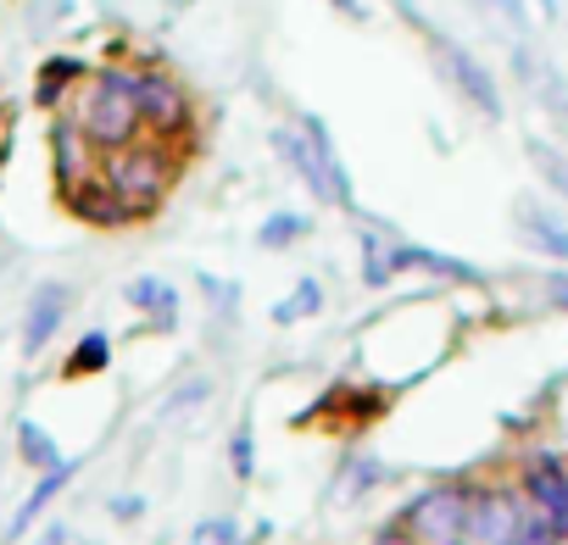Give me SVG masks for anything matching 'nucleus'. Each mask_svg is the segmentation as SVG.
Returning <instances> with one entry per match:
<instances>
[{
	"mask_svg": "<svg viewBox=\"0 0 568 545\" xmlns=\"http://www.w3.org/2000/svg\"><path fill=\"white\" fill-rule=\"evenodd\" d=\"M101 178H106V189L134 212V223L140 217H151L162 200H168V189H173V178H179V156H173V145L168 140H129V145H118V151H101Z\"/></svg>",
	"mask_w": 568,
	"mask_h": 545,
	"instance_id": "nucleus-1",
	"label": "nucleus"
},
{
	"mask_svg": "<svg viewBox=\"0 0 568 545\" xmlns=\"http://www.w3.org/2000/svg\"><path fill=\"white\" fill-rule=\"evenodd\" d=\"M73 123L90 134V145H95V151H118V145L140 140V101H134V73H129V68H101V73L84 84Z\"/></svg>",
	"mask_w": 568,
	"mask_h": 545,
	"instance_id": "nucleus-2",
	"label": "nucleus"
},
{
	"mask_svg": "<svg viewBox=\"0 0 568 545\" xmlns=\"http://www.w3.org/2000/svg\"><path fill=\"white\" fill-rule=\"evenodd\" d=\"M474 490L479 484H435L424 495H413L396 517V528L413 539V545H463V528H468V506H474Z\"/></svg>",
	"mask_w": 568,
	"mask_h": 545,
	"instance_id": "nucleus-3",
	"label": "nucleus"
},
{
	"mask_svg": "<svg viewBox=\"0 0 568 545\" xmlns=\"http://www.w3.org/2000/svg\"><path fill=\"white\" fill-rule=\"evenodd\" d=\"M134 101H140V128H151L168 145L179 134H190V123H195L190 90L173 73H162V68H134Z\"/></svg>",
	"mask_w": 568,
	"mask_h": 545,
	"instance_id": "nucleus-4",
	"label": "nucleus"
},
{
	"mask_svg": "<svg viewBox=\"0 0 568 545\" xmlns=\"http://www.w3.org/2000/svg\"><path fill=\"white\" fill-rule=\"evenodd\" d=\"M424 34H429V51H435V62H440V73L452 79V90L474 106V112H485L490 123L501 117V90H496V79H490V68L468 51V45H457V40H446V34H435L429 23H418Z\"/></svg>",
	"mask_w": 568,
	"mask_h": 545,
	"instance_id": "nucleus-5",
	"label": "nucleus"
},
{
	"mask_svg": "<svg viewBox=\"0 0 568 545\" xmlns=\"http://www.w3.org/2000/svg\"><path fill=\"white\" fill-rule=\"evenodd\" d=\"M524 523H529L524 490H474L463 545H513L524 534Z\"/></svg>",
	"mask_w": 568,
	"mask_h": 545,
	"instance_id": "nucleus-6",
	"label": "nucleus"
},
{
	"mask_svg": "<svg viewBox=\"0 0 568 545\" xmlns=\"http://www.w3.org/2000/svg\"><path fill=\"white\" fill-rule=\"evenodd\" d=\"M518 490L529 501V512H540L557 534H568V462L557 456H529L518 467Z\"/></svg>",
	"mask_w": 568,
	"mask_h": 545,
	"instance_id": "nucleus-7",
	"label": "nucleus"
},
{
	"mask_svg": "<svg viewBox=\"0 0 568 545\" xmlns=\"http://www.w3.org/2000/svg\"><path fill=\"white\" fill-rule=\"evenodd\" d=\"M51 173H57V195H68L73 184H84V178L101 173V156H95L90 134L73 117H57L51 123Z\"/></svg>",
	"mask_w": 568,
	"mask_h": 545,
	"instance_id": "nucleus-8",
	"label": "nucleus"
},
{
	"mask_svg": "<svg viewBox=\"0 0 568 545\" xmlns=\"http://www.w3.org/2000/svg\"><path fill=\"white\" fill-rule=\"evenodd\" d=\"M68 307H73V290L68 285H40L34 296H29V307H23V357H40L51 340H57V329H62V318H68Z\"/></svg>",
	"mask_w": 568,
	"mask_h": 545,
	"instance_id": "nucleus-9",
	"label": "nucleus"
},
{
	"mask_svg": "<svg viewBox=\"0 0 568 545\" xmlns=\"http://www.w3.org/2000/svg\"><path fill=\"white\" fill-rule=\"evenodd\" d=\"M73 479H79V456H62L57 467H45V473L34 479V490L23 495V506L12 512V523H7V539H23V534H29V528L45 517V506H51V501H57V495H62Z\"/></svg>",
	"mask_w": 568,
	"mask_h": 545,
	"instance_id": "nucleus-10",
	"label": "nucleus"
},
{
	"mask_svg": "<svg viewBox=\"0 0 568 545\" xmlns=\"http://www.w3.org/2000/svg\"><path fill=\"white\" fill-rule=\"evenodd\" d=\"M390 267H396V272L418 267V272H435V279L485 285V272H479L474 261H463V256H440V250H429V245H413V239H396V234H390Z\"/></svg>",
	"mask_w": 568,
	"mask_h": 545,
	"instance_id": "nucleus-11",
	"label": "nucleus"
},
{
	"mask_svg": "<svg viewBox=\"0 0 568 545\" xmlns=\"http://www.w3.org/2000/svg\"><path fill=\"white\" fill-rule=\"evenodd\" d=\"M296 128L307 134V145H313V156H318V167H324V178H329V189H335V206L357 217V195H352V173H346V162H341V151H335V140H329V123L307 112V117H302Z\"/></svg>",
	"mask_w": 568,
	"mask_h": 545,
	"instance_id": "nucleus-12",
	"label": "nucleus"
},
{
	"mask_svg": "<svg viewBox=\"0 0 568 545\" xmlns=\"http://www.w3.org/2000/svg\"><path fill=\"white\" fill-rule=\"evenodd\" d=\"M62 200L73 206V217H84V223H95V228H129V223H134V212L106 189V178H101V173H95V178H84V184H73Z\"/></svg>",
	"mask_w": 568,
	"mask_h": 545,
	"instance_id": "nucleus-13",
	"label": "nucleus"
},
{
	"mask_svg": "<svg viewBox=\"0 0 568 545\" xmlns=\"http://www.w3.org/2000/svg\"><path fill=\"white\" fill-rule=\"evenodd\" d=\"M273 151L284 156V167H291L313 189V200H329L335 206V189H329V178H324V167H318V156H313V145H307L302 128H273Z\"/></svg>",
	"mask_w": 568,
	"mask_h": 545,
	"instance_id": "nucleus-14",
	"label": "nucleus"
},
{
	"mask_svg": "<svg viewBox=\"0 0 568 545\" xmlns=\"http://www.w3.org/2000/svg\"><path fill=\"white\" fill-rule=\"evenodd\" d=\"M513 68H518V79H524V90L551 112V117H562L568 123V79L551 68V62H540V56H529L524 45H518V56H513Z\"/></svg>",
	"mask_w": 568,
	"mask_h": 545,
	"instance_id": "nucleus-15",
	"label": "nucleus"
},
{
	"mask_svg": "<svg viewBox=\"0 0 568 545\" xmlns=\"http://www.w3.org/2000/svg\"><path fill=\"white\" fill-rule=\"evenodd\" d=\"M123 301H129L134 312H145L151 329H173V323H179V290H173L168 279H129V285H123Z\"/></svg>",
	"mask_w": 568,
	"mask_h": 545,
	"instance_id": "nucleus-16",
	"label": "nucleus"
},
{
	"mask_svg": "<svg viewBox=\"0 0 568 545\" xmlns=\"http://www.w3.org/2000/svg\"><path fill=\"white\" fill-rule=\"evenodd\" d=\"M518 228H524V239L535 250H546V256H557L568 267V223L562 217H551L546 206H518Z\"/></svg>",
	"mask_w": 568,
	"mask_h": 545,
	"instance_id": "nucleus-17",
	"label": "nucleus"
},
{
	"mask_svg": "<svg viewBox=\"0 0 568 545\" xmlns=\"http://www.w3.org/2000/svg\"><path fill=\"white\" fill-rule=\"evenodd\" d=\"M357 256H363V285H390L396 279V267H390V228L379 223H363L357 228Z\"/></svg>",
	"mask_w": 568,
	"mask_h": 545,
	"instance_id": "nucleus-18",
	"label": "nucleus"
},
{
	"mask_svg": "<svg viewBox=\"0 0 568 545\" xmlns=\"http://www.w3.org/2000/svg\"><path fill=\"white\" fill-rule=\"evenodd\" d=\"M73 79H90V68L79 62V56H51L45 68H40V84H34V101L40 106H57L68 90H73Z\"/></svg>",
	"mask_w": 568,
	"mask_h": 545,
	"instance_id": "nucleus-19",
	"label": "nucleus"
},
{
	"mask_svg": "<svg viewBox=\"0 0 568 545\" xmlns=\"http://www.w3.org/2000/svg\"><path fill=\"white\" fill-rule=\"evenodd\" d=\"M318 312H324V285H318V279H296V290L273 307V323L291 329V323H307V318H318Z\"/></svg>",
	"mask_w": 568,
	"mask_h": 545,
	"instance_id": "nucleus-20",
	"label": "nucleus"
},
{
	"mask_svg": "<svg viewBox=\"0 0 568 545\" xmlns=\"http://www.w3.org/2000/svg\"><path fill=\"white\" fill-rule=\"evenodd\" d=\"M112 368V340L101 335V329H90V335H79V346H73V357H68V379H90V373H106Z\"/></svg>",
	"mask_w": 568,
	"mask_h": 545,
	"instance_id": "nucleus-21",
	"label": "nucleus"
},
{
	"mask_svg": "<svg viewBox=\"0 0 568 545\" xmlns=\"http://www.w3.org/2000/svg\"><path fill=\"white\" fill-rule=\"evenodd\" d=\"M18 456H23L34 473H45V467H57V462H62V445H57L34 418H23V423H18Z\"/></svg>",
	"mask_w": 568,
	"mask_h": 545,
	"instance_id": "nucleus-22",
	"label": "nucleus"
},
{
	"mask_svg": "<svg viewBox=\"0 0 568 545\" xmlns=\"http://www.w3.org/2000/svg\"><path fill=\"white\" fill-rule=\"evenodd\" d=\"M307 228H313V223H307L302 212H273V217L256 228V245H267V250H284V245H296Z\"/></svg>",
	"mask_w": 568,
	"mask_h": 545,
	"instance_id": "nucleus-23",
	"label": "nucleus"
},
{
	"mask_svg": "<svg viewBox=\"0 0 568 545\" xmlns=\"http://www.w3.org/2000/svg\"><path fill=\"white\" fill-rule=\"evenodd\" d=\"M529 162L540 167V178H546L551 189H562V195H568V156H562V151H551L546 140H529Z\"/></svg>",
	"mask_w": 568,
	"mask_h": 545,
	"instance_id": "nucleus-24",
	"label": "nucleus"
},
{
	"mask_svg": "<svg viewBox=\"0 0 568 545\" xmlns=\"http://www.w3.org/2000/svg\"><path fill=\"white\" fill-rule=\"evenodd\" d=\"M190 545H245V528L234 517H201L195 534H190Z\"/></svg>",
	"mask_w": 568,
	"mask_h": 545,
	"instance_id": "nucleus-25",
	"label": "nucleus"
},
{
	"mask_svg": "<svg viewBox=\"0 0 568 545\" xmlns=\"http://www.w3.org/2000/svg\"><path fill=\"white\" fill-rule=\"evenodd\" d=\"M229 467H234V479H251L256 473V434H251V423H240L229 434Z\"/></svg>",
	"mask_w": 568,
	"mask_h": 545,
	"instance_id": "nucleus-26",
	"label": "nucleus"
},
{
	"mask_svg": "<svg viewBox=\"0 0 568 545\" xmlns=\"http://www.w3.org/2000/svg\"><path fill=\"white\" fill-rule=\"evenodd\" d=\"M201 290H206V301H212L223 318H234V307H240V285H229V279H212V272H201Z\"/></svg>",
	"mask_w": 568,
	"mask_h": 545,
	"instance_id": "nucleus-27",
	"label": "nucleus"
},
{
	"mask_svg": "<svg viewBox=\"0 0 568 545\" xmlns=\"http://www.w3.org/2000/svg\"><path fill=\"white\" fill-rule=\"evenodd\" d=\"M513 545H562V534H557L540 512H529V523H524V534H518Z\"/></svg>",
	"mask_w": 568,
	"mask_h": 545,
	"instance_id": "nucleus-28",
	"label": "nucleus"
},
{
	"mask_svg": "<svg viewBox=\"0 0 568 545\" xmlns=\"http://www.w3.org/2000/svg\"><path fill=\"white\" fill-rule=\"evenodd\" d=\"M374 484H379V467H374V456H357V462L346 467V490H357V495H363V490H374Z\"/></svg>",
	"mask_w": 568,
	"mask_h": 545,
	"instance_id": "nucleus-29",
	"label": "nucleus"
},
{
	"mask_svg": "<svg viewBox=\"0 0 568 545\" xmlns=\"http://www.w3.org/2000/svg\"><path fill=\"white\" fill-rule=\"evenodd\" d=\"M106 512H112L118 523H140V517H145V501H140V495H112Z\"/></svg>",
	"mask_w": 568,
	"mask_h": 545,
	"instance_id": "nucleus-30",
	"label": "nucleus"
},
{
	"mask_svg": "<svg viewBox=\"0 0 568 545\" xmlns=\"http://www.w3.org/2000/svg\"><path fill=\"white\" fill-rule=\"evenodd\" d=\"M546 296L568 312V272H546Z\"/></svg>",
	"mask_w": 568,
	"mask_h": 545,
	"instance_id": "nucleus-31",
	"label": "nucleus"
},
{
	"mask_svg": "<svg viewBox=\"0 0 568 545\" xmlns=\"http://www.w3.org/2000/svg\"><path fill=\"white\" fill-rule=\"evenodd\" d=\"M201 395H206V384H190L184 395H173V401H168V412H184V407H195Z\"/></svg>",
	"mask_w": 568,
	"mask_h": 545,
	"instance_id": "nucleus-32",
	"label": "nucleus"
},
{
	"mask_svg": "<svg viewBox=\"0 0 568 545\" xmlns=\"http://www.w3.org/2000/svg\"><path fill=\"white\" fill-rule=\"evenodd\" d=\"M40 545H73V534H68L62 523H45V534H40Z\"/></svg>",
	"mask_w": 568,
	"mask_h": 545,
	"instance_id": "nucleus-33",
	"label": "nucleus"
},
{
	"mask_svg": "<svg viewBox=\"0 0 568 545\" xmlns=\"http://www.w3.org/2000/svg\"><path fill=\"white\" fill-rule=\"evenodd\" d=\"M479 7H496V12H507V18H524L518 0H479Z\"/></svg>",
	"mask_w": 568,
	"mask_h": 545,
	"instance_id": "nucleus-34",
	"label": "nucleus"
},
{
	"mask_svg": "<svg viewBox=\"0 0 568 545\" xmlns=\"http://www.w3.org/2000/svg\"><path fill=\"white\" fill-rule=\"evenodd\" d=\"M341 12H352V18H363V0H335Z\"/></svg>",
	"mask_w": 568,
	"mask_h": 545,
	"instance_id": "nucleus-35",
	"label": "nucleus"
}]
</instances>
